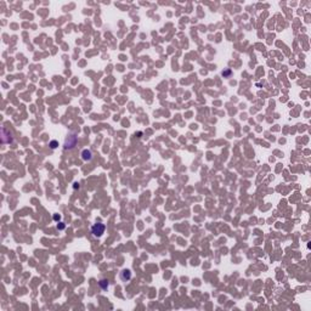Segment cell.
I'll list each match as a JSON object with an SVG mask.
<instances>
[{
    "label": "cell",
    "instance_id": "obj_1",
    "mask_svg": "<svg viewBox=\"0 0 311 311\" xmlns=\"http://www.w3.org/2000/svg\"><path fill=\"white\" fill-rule=\"evenodd\" d=\"M78 144V132L77 130H71L68 132V135L64 139V144H63V148L67 150H73Z\"/></svg>",
    "mask_w": 311,
    "mask_h": 311
},
{
    "label": "cell",
    "instance_id": "obj_2",
    "mask_svg": "<svg viewBox=\"0 0 311 311\" xmlns=\"http://www.w3.org/2000/svg\"><path fill=\"white\" fill-rule=\"evenodd\" d=\"M1 139H3V144H13V141H15V139H13V135H12V131L10 130V129L5 128V127H3L1 128Z\"/></svg>",
    "mask_w": 311,
    "mask_h": 311
},
{
    "label": "cell",
    "instance_id": "obj_3",
    "mask_svg": "<svg viewBox=\"0 0 311 311\" xmlns=\"http://www.w3.org/2000/svg\"><path fill=\"white\" fill-rule=\"evenodd\" d=\"M105 230H106V226H105L103 224L101 223H97L95 224V225H92L91 226V233L94 237H97V238H100L101 236L105 233Z\"/></svg>",
    "mask_w": 311,
    "mask_h": 311
},
{
    "label": "cell",
    "instance_id": "obj_4",
    "mask_svg": "<svg viewBox=\"0 0 311 311\" xmlns=\"http://www.w3.org/2000/svg\"><path fill=\"white\" fill-rule=\"evenodd\" d=\"M80 157H82V159H83L84 162H91L92 160V152L90 151V150H88V148H85V150L82 151Z\"/></svg>",
    "mask_w": 311,
    "mask_h": 311
},
{
    "label": "cell",
    "instance_id": "obj_5",
    "mask_svg": "<svg viewBox=\"0 0 311 311\" xmlns=\"http://www.w3.org/2000/svg\"><path fill=\"white\" fill-rule=\"evenodd\" d=\"M119 277H120V279H122L123 282H128L129 279L131 278V271H130V270H128V269H125V270H123V271L120 272Z\"/></svg>",
    "mask_w": 311,
    "mask_h": 311
},
{
    "label": "cell",
    "instance_id": "obj_6",
    "mask_svg": "<svg viewBox=\"0 0 311 311\" xmlns=\"http://www.w3.org/2000/svg\"><path fill=\"white\" fill-rule=\"evenodd\" d=\"M99 284H100V287L103 289V291H106L108 288V286H109V283H108V279H101L100 282H99Z\"/></svg>",
    "mask_w": 311,
    "mask_h": 311
},
{
    "label": "cell",
    "instance_id": "obj_7",
    "mask_svg": "<svg viewBox=\"0 0 311 311\" xmlns=\"http://www.w3.org/2000/svg\"><path fill=\"white\" fill-rule=\"evenodd\" d=\"M58 146V142L57 141H55V140H52V141H50V147L52 148V150H55L56 147Z\"/></svg>",
    "mask_w": 311,
    "mask_h": 311
},
{
    "label": "cell",
    "instance_id": "obj_8",
    "mask_svg": "<svg viewBox=\"0 0 311 311\" xmlns=\"http://www.w3.org/2000/svg\"><path fill=\"white\" fill-rule=\"evenodd\" d=\"M230 74H231V69H226V71H224L223 72V76L225 77V78H228Z\"/></svg>",
    "mask_w": 311,
    "mask_h": 311
},
{
    "label": "cell",
    "instance_id": "obj_9",
    "mask_svg": "<svg viewBox=\"0 0 311 311\" xmlns=\"http://www.w3.org/2000/svg\"><path fill=\"white\" fill-rule=\"evenodd\" d=\"M66 227V225H64V223H58L57 224V230H63V228Z\"/></svg>",
    "mask_w": 311,
    "mask_h": 311
},
{
    "label": "cell",
    "instance_id": "obj_10",
    "mask_svg": "<svg viewBox=\"0 0 311 311\" xmlns=\"http://www.w3.org/2000/svg\"><path fill=\"white\" fill-rule=\"evenodd\" d=\"M54 220L58 223V221L61 220V215H60V214H54Z\"/></svg>",
    "mask_w": 311,
    "mask_h": 311
},
{
    "label": "cell",
    "instance_id": "obj_11",
    "mask_svg": "<svg viewBox=\"0 0 311 311\" xmlns=\"http://www.w3.org/2000/svg\"><path fill=\"white\" fill-rule=\"evenodd\" d=\"M73 188H74V190L79 188V183H78V182H74V183H73Z\"/></svg>",
    "mask_w": 311,
    "mask_h": 311
}]
</instances>
